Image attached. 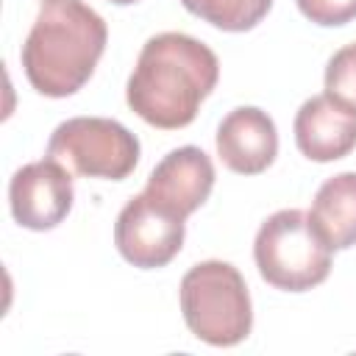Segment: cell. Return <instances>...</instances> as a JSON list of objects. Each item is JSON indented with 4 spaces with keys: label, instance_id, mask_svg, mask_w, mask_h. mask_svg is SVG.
I'll return each mask as SVG.
<instances>
[{
    "label": "cell",
    "instance_id": "1",
    "mask_svg": "<svg viewBox=\"0 0 356 356\" xmlns=\"http://www.w3.org/2000/svg\"><path fill=\"white\" fill-rule=\"evenodd\" d=\"M220 78V61L200 39L167 31L139 50L125 86L131 111L153 128H186Z\"/></svg>",
    "mask_w": 356,
    "mask_h": 356
},
{
    "label": "cell",
    "instance_id": "2",
    "mask_svg": "<svg viewBox=\"0 0 356 356\" xmlns=\"http://www.w3.org/2000/svg\"><path fill=\"white\" fill-rule=\"evenodd\" d=\"M106 42V19L83 0H42L19 50L25 78L44 97H70L92 78Z\"/></svg>",
    "mask_w": 356,
    "mask_h": 356
},
{
    "label": "cell",
    "instance_id": "3",
    "mask_svg": "<svg viewBox=\"0 0 356 356\" xmlns=\"http://www.w3.org/2000/svg\"><path fill=\"white\" fill-rule=\"evenodd\" d=\"M181 312L186 328L206 345L231 348L248 339L253 328L250 292L231 261L209 259L181 278Z\"/></svg>",
    "mask_w": 356,
    "mask_h": 356
},
{
    "label": "cell",
    "instance_id": "4",
    "mask_svg": "<svg viewBox=\"0 0 356 356\" xmlns=\"http://www.w3.org/2000/svg\"><path fill=\"white\" fill-rule=\"evenodd\" d=\"M331 248L312 225L309 211L281 209L270 214L253 239L259 275L284 292H306L331 273Z\"/></svg>",
    "mask_w": 356,
    "mask_h": 356
},
{
    "label": "cell",
    "instance_id": "5",
    "mask_svg": "<svg viewBox=\"0 0 356 356\" xmlns=\"http://www.w3.org/2000/svg\"><path fill=\"white\" fill-rule=\"evenodd\" d=\"M47 159L72 175L122 181L139 164V139L108 117H70L47 139Z\"/></svg>",
    "mask_w": 356,
    "mask_h": 356
},
{
    "label": "cell",
    "instance_id": "6",
    "mask_svg": "<svg viewBox=\"0 0 356 356\" xmlns=\"http://www.w3.org/2000/svg\"><path fill=\"white\" fill-rule=\"evenodd\" d=\"M184 236V217L159 206L145 192L134 195L114 222V245L120 256L139 270H156L170 264L181 253Z\"/></svg>",
    "mask_w": 356,
    "mask_h": 356
},
{
    "label": "cell",
    "instance_id": "7",
    "mask_svg": "<svg viewBox=\"0 0 356 356\" xmlns=\"http://www.w3.org/2000/svg\"><path fill=\"white\" fill-rule=\"evenodd\" d=\"M72 172L56 159L19 167L8 184L11 217L28 231H50L61 225L72 209Z\"/></svg>",
    "mask_w": 356,
    "mask_h": 356
},
{
    "label": "cell",
    "instance_id": "8",
    "mask_svg": "<svg viewBox=\"0 0 356 356\" xmlns=\"http://www.w3.org/2000/svg\"><path fill=\"white\" fill-rule=\"evenodd\" d=\"M211 189H214L211 159L200 147L184 145V147L170 150L153 167L142 192L150 200H156L159 206H164L172 214L186 220L192 211H197L209 200Z\"/></svg>",
    "mask_w": 356,
    "mask_h": 356
},
{
    "label": "cell",
    "instance_id": "9",
    "mask_svg": "<svg viewBox=\"0 0 356 356\" xmlns=\"http://www.w3.org/2000/svg\"><path fill=\"white\" fill-rule=\"evenodd\" d=\"M214 142L220 161L239 175H259L278 156L275 122L256 106H239L228 111L217 125Z\"/></svg>",
    "mask_w": 356,
    "mask_h": 356
},
{
    "label": "cell",
    "instance_id": "10",
    "mask_svg": "<svg viewBox=\"0 0 356 356\" xmlns=\"http://www.w3.org/2000/svg\"><path fill=\"white\" fill-rule=\"evenodd\" d=\"M292 128L295 145L309 161H337L356 147V111L325 92L298 108Z\"/></svg>",
    "mask_w": 356,
    "mask_h": 356
},
{
    "label": "cell",
    "instance_id": "11",
    "mask_svg": "<svg viewBox=\"0 0 356 356\" xmlns=\"http://www.w3.org/2000/svg\"><path fill=\"white\" fill-rule=\"evenodd\" d=\"M309 217L331 250L356 245V172L328 178L317 189Z\"/></svg>",
    "mask_w": 356,
    "mask_h": 356
},
{
    "label": "cell",
    "instance_id": "12",
    "mask_svg": "<svg viewBox=\"0 0 356 356\" xmlns=\"http://www.w3.org/2000/svg\"><path fill=\"white\" fill-rule=\"evenodd\" d=\"M181 6L220 31L239 33L256 28L273 8V0H181Z\"/></svg>",
    "mask_w": 356,
    "mask_h": 356
},
{
    "label": "cell",
    "instance_id": "13",
    "mask_svg": "<svg viewBox=\"0 0 356 356\" xmlns=\"http://www.w3.org/2000/svg\"><path fill=\"white\" fill-rule=\"evenodd\" d=\"M325 95L337 97L356 111V42L345 44L328 58L325 67Z\"/></svg>",
    "mask_w": 356,
    "mask_h": 356
},
{
    "label": "cell",
    "instance_id": "14",
    "mask_svg": "<svg viewBox=\"0 0 356 356\" xmlns=\"http://www.w3.org/2000/svg\"><path fill=\"white\" fill-rule=\"evenodd\" d=\"M295 3L309 22L323 28H337L356 19V0H295Z\"/></svg>",
    "mask_w": 356,
    "mask_h": 356
},
{
    "label": "cell",
    "instance_id": "15",
    "mask_svg": "<svg viewBox=\"0 0 356 356\" xmlns=\"http://www.w3.org/2000/svg\"><path fill=\"white\" fill-rule=\"evenodd\" d=\"M108 3H114V6H134V3H139V0H108Z\"/></svg>",
    "mask_w": 356,
    "mask_h": 356
}]
</instances>
